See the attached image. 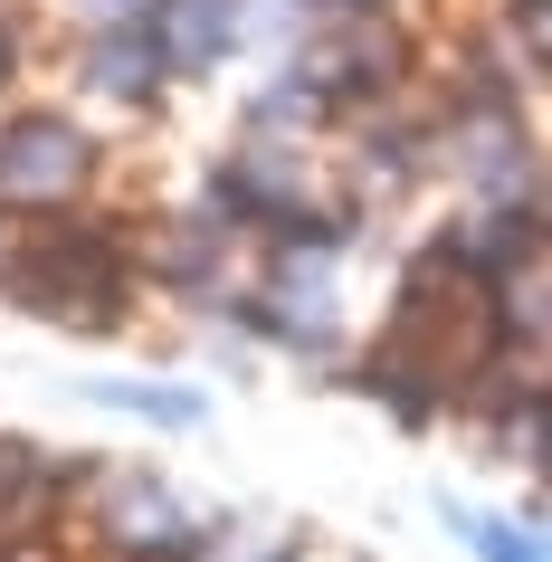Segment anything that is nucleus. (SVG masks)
I'll return each instance as SVG.
<instances>
[{
	"mask_svg": "<svg viewBox=\"0 0 552 562\" xmlns=\"http://www.w3.org/2000/svg\"><path fill=\"white\" fill-rule=\"evenodd\" d=\"M0 296L48 315V325L105 334L124 325V296H134V258L105 220H38V229L0 238Z\"/></svg>",
	"mask_w": 552,
	"mask_h": 562,
	"instance_id": "1",
	"label": "nucleus"
},
{
	"mask_svg": "<svg viewBox=\"0 0 552 562\" xmlns=\"http://www.w3.org/2000/svg\"><path fill=\"white\" fill-rule=\"evenodd\" d=\"M87 172H95L87 124L48 115V105L0 115V210H58L87 191Z\"/></svg>",
	"mask_w": 552,
	"mask_h": 562,
	"instance_id": "2",
	"label": "nucleus"
},
{
	"mask_svg": "<svg viewBox=\"0 0 552 562\" xmlns=\"http://www.w3.org/2000/svg\"><path fill=\"white\" fill-rule=\"evenodd\" d=\"M438 144H448L438 162L466 191H486V201H523L533 191V144H523V124H515V95H466Z\"/></svg>",
	"mask_w": 552,
	"mask_h": 562,
	"instance_id": "3",
	"label": "nucleus"
},
{
	"mask_svg": "<svg viewBox=\"0 0 552 562\" xmlns=\"http://www.w3.org/2000/svg\"><path fill=\"white\" fill-rule=\"evenodd\" d=\"M77 496H87L95 533H105L115 553H134V543H181V533H191V525H181V496L153 468H95Z\"/></svg>",
	"mask_w": 552,
	"mask_h": 562,
	"instance_id": "4",
	"label": "nucleus"
},
{
	"mask_svg": "<svg viewBox=\"0 0 552 562\" xmlns=\"http://www.w3.org/2000/svg\"><path fill=\"white\" fill-rule=\"evenodd\" d=\"M448 248H458L486 286H515V277H533V267H543L552 229H543V210H523V201H486V220L448 229Z\"/></svg>",
	"mask_w": 552,
	"mask_h": 562,
	"instance_id": "5",
	"label": "nucleus"
},
{
	"mask_svg": "<svg viewBox=\"0 0 552 562\" xmlns=\"http://www.w3.org/2000/svg\"><path fill=\"white\" fill-rule=\"evenodd\" d=\"M144 30L162 38L172 77H201V67H219L238 38H248V0H153Z\"/></svg>",
	"mask_w": 552,
	"mask_h": 562,
	"instance_id": "6",
	"label": "nucleus"
},
{
	"mask_svg": "<svg viewBox=\"0 0 552 562\" xmlns=\"http://www.w3.org/2000/svg\"><path fill=\"white\" fill-rule=\"evenodd\" d=\"M162 77H172V58H162V38H153L144 20L95 30V48H87V87L105 95V105H153V95H162Z\"/></svg>",
	"mask_w": 552,
	"mask_h": 562,
	"instance_id": "7",
	"label": "nucleus"
},
{
	"mask_svg": "<svg viewBox=\"0 0 552 562\" xmlns=\"http://www.w3.org/2000/svg\"><path fill=\"white\" fill-rule=\"evenodd\" d=\"M67 486H87V476L67 468L58 448H30V439H0V543L10 533H30Z\"/></svg>",
	"mask_w": 552,
	"mask_h": 562,
	"instance_id": "8",
	"label": "nucleus"
},
{
	"mask_svg": "<svg viewBox=\"0 0 552 562\" xmlns=\"http://www.w3.org/2000/svg\"><path fill=\"white\" fill-rule=\"evenodd\" d=\"M448 525L466 533L476 562H552V533H523V525H505V515H458V505H448Z\"/></svg>",
	"mask_w": 552,
	"mask_h": 562,
	"instance_id": "9",
	"label": "nucleus"
},
{
	"mask_svg": "<svg viewBox=\"0 0 552 562\" xmlns=\"http://www.w3.org/2000/svg\"><path fill=\"white\" fill-rule=\"evenodd\" d=\"M95 401H105V411H134V419H162V429H191V419H201L191 391H162V382H95Z\"/></svg>",
	"mask_w": 552,
	"mask_h": 562,
	"instance_id": "10",
	"label": "nucleus"
},
{
	"mask_svg": "<svg viewBox=\"0 0 552 562\" xmlns=\"http://www.w3.org/2000/svg\"><path fill=\"white\" fill-rule=\"evenodd\" d=\"M305 20H324V30H343V20H381L391 0H295Z\"/></svg>",
	"mask_w": 552,
	"mask_h": 562,
	"instance_id": "11",
	"label": "nucleus"
},
{
	"mask_svg": "<svg viewBox=\"0 0 552 562\" xmlns=\"http://www.w3.org/2000/svg\"><path fill=\"white\" fill-rule=\"evenodd\" d=\"M67 10H77L87 30H124V20H144L153 0H67Z\"/></svg>",
	"mask_w": 552,
	"mask_h": 562,
	"instance_id": "12",
	"label": "nucleus"
},
{
	"mask_svg": "<svg viewBox=\"0 0 552 562\" xmlns=\"http://www.w3.org/2000/svg\"><path fill=\"white\" fill-rule=\"evenodd\" d=\"M10 77H20V38L0 30V87H10Z\"/></svg>",
	"mask_w": 552,
	"mask_h": 562,
	"instance_id": "13",
	"label": "nucleus"
},
{
	"mask_svg": "<svg viewBox=\"0 0 552 562\" xmlns=\"http://www.w3.org/2000/svg\"><path fill=\"white\" fill-rule=\"evenodd\" d=\"M543 30H552V0H543Z\"/></svg>",
	"mask_w": 552,
	"mask_h": 562,
	"instance_id": "14",
	"label": "nucleus"
}]
</instances>
